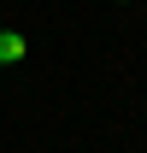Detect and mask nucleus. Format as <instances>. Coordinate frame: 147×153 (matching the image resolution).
I'll return each mask as SVG.
<instances>
[{
  "label": "nucleus",
  "instance_id": "f257e3e1",
  "mask_svg": "<svg viewBox=\"0 0 147 153\" xmlns=\"http://www.w3.org/2000/svg\"><path fill=\"white\" fill-rule=\"evenodd\" d=\"M24 53H30V41H24V36H12V30H6V36H0V65H18Z\"/></svg>",
  "mask_w": 147,
  "mask_h": 153
},
{
  "label": "nucleus",
  "instance_id": "f03ea898",
  "mask_svg": "<svg viewBox=\"0 0 147 153\" xmlns=\"http://www.w3.org/2000/svg\"><path fill=\"white\" fill-rule=\"evenodd\" d=\"M0 71H6V65H0Z\"/></svg>",
  "mask_w": 147,
  "mask_h": 153
}]
</instances>
